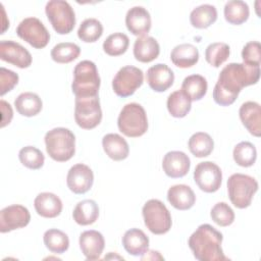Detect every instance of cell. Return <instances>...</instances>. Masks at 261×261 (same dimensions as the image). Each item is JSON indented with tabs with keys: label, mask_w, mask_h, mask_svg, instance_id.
Returning a JSON list of instances; mask_svg holds the SVG:
<instances>
[{
	"label": "cell",
	"mask_w": 261,
	"mask_h": 261,
	"mask_svg": "<svg viewBox=\"0 0 261 261\" xmlns=\"http://www.w3.org/2000/svg\"><path fill=\"white\" fill-rule=\"evenodd\" d=\"M148 254H150L151 256L149 257V256H147V257H143V258H141L142 260H145V259H147V260H149V259H151V260H156V259H159V260H163V257L159 254V252H157V251H153V250H147L146 251Z\"/></svg>",
	"instance_id": "f6af8a7d"
},
{
	"label": "cell",
	"mask_w": 261,
	"mask_h": 261,
	"mask_svg": "<svg viewBox=\"0 0 261 261\" xmlns=\"http://www.w3.org/2000/svg\"><path fill=\"white\" fill-rule=\"evenodd\" d=\"M129 45L128 37L123 33H114L106 38L103 43V50L109 56H119L125 53Z\"/></svg>",
	"instance_id": "74e56055"
},
{
	"label": "cell",
	"mask_w": 261,
	"mask_h": 261,
	"mask_svg": "<svg viewBox=\"0 0 261 261\" xmlns=\"http://www.w3.org/2000/svg\"><path fill=\"white\" fill-rule=\"evenodd\" d=\"M217 19V10L214 5L202 4L194 8L190 14L191 24L196 29H207Z\"/></svg>",
	"instance_id": "f1b7e54d"
},
{
	"label": "cell",
	"mask_w": 261,
	"mask_h": 261,
	"mask_svg": "<svg viewBox=\"0 0 261 261\" xmlns=\"http://www.w3.org/2000/svg\"><path fill=\"white\" fill-rule=\"evenodd\" d=\"M167 200L177 210H188L196 202L194 191L187 185H174L167 192Z\"/></svg>",
	"instance_id": "603a6c76"
},
{
	"label": "cell",
	"mask_w": 261,
	"mask_h": 261,
	"mask_svg": "<svg viewBox=\"0 0 261 261\" xmlns=\"http://www.w3.org/2000/svg\"><path fill=\"white\" fill-rule=\"evenodd\" d=\"M194 180L203 192L214 193L218 191L222 182L221 169L214 162H200L195 167Z\"/></svg>",
	"instance_id": "7c38bea8"
},
{
	"label": "cell",
	"mask_w": 261,
	"mask_h": 261,
	"mask_svg": "<svg viewBox=\"0 0 261 261\" xmlns=\"http://www.w3.org/2000/svg\"><path fill=\"white\" fill-rule=\"evenodd\" d=\"M43 240L46 248L55 254H62L69 247V239L67 234L56 228L46 230Z\"/></svg>",
	"instance_id": "836d02e7"
},
{
	"label": "cell",
	"mask_w": 261,
	"mask_h": 261,
	"mask_svg": "<svg viewBox=\"0 0 261 261\" xmlns=\"http://www.w3.org/2000/svg\"><path fill=\"white\" fill-rule=\"evenodd\" d=\"M81 53V48L71 42L55 45L51 50V58L57 63H69L75 60Z\"/></svg>",
	"instance_id": "e575fe53"
},
{
	"label": "cell",
	"mask_w": 261,
	"mask_h": 261,
	"mask_svg": "<svg viewBox=\"0 0 261 261\" xmlns=\"http://www.w3.org/2000/svg\"><path fill=\"white\" fill-rule=\"evenodd\" d=\"M18 158L20 163L30 169H39L44 165V154L36 147L27 146L19 150Z\"/></svg>",
	"instance_id": "ab89813d"
},
{
	"label": "cell",
	"mask_w": 261,
	"mask_h": 261,
	"mask_svg": "<svg viewBox=\"0 0 261 261\" xmlns=\"http://www.w3.org/2000/svg\"><path fill=\"white\" fill-rule=\"evenodd\" d=\"M160 53V46L155 38L150 36L139 37L134 44V56L143 63L155 60Z\"/></svg>",
	"instance_id": "7402d4cb"
},
{
	"label": "cell",
	"mask_w": 261,
	"mask_h": 261,
	"mask_svg": "<svg viewBox=\"0 0 261 261\" xmlns=\"http://www.w3.org/2000/svg\"><path fill=\"white\" fill-rule=\"evenodd\" d=\"M243 63L249 65L260 66L261 61V45L259 42L251 41L248 42L242 50Z\"/></svg>",
	"instance_id": "b9f144b4"
},
{
	"label": "cell",
	"mask_w": 261,
	"mask_h": 261,
	"mask_svg": "<svg viewBox=\"0 0 261 261\" xmlns=\"http://www.w3.org/2000/svg\"><path fill=\"white\" fill-rule=\"evenodd\" d=\"M14 106L16 111L22 116L32 117L37 115L43 107L41 98L32 92H24L17 96L14 100Z\"/></svg>",
	"instance_id": "83f0119b"
},
{
	"label": "cell",
	"mask_w": 261,
	"mask_h": 261,
	"mask_svg": "<svg viewBox=\"0 0 261 261\" xmlns=\"http://www.w3.org/2000/svg\"><path fill=\"white\" fill-rule=\"evenodd\" d=\"M170 60L177 67H192L199 60V51L197 47L192 44H179L172 49L170 53Z\"/></svg>",
	"instance_id": "484cf974"
},
{
	"label": "cell",
	"mask_w": 261,
	"mask_h": 261,
	"mask_svg": "<svg viewBox=\"0 0 261 261\" xmlns=\"http://www.w3.org/2000/svg\"><path fill=\"white\" fill-rule=\"evenodd\" d=\"M100 83L98 69L93 61L83 60L75 65L71 84V90L75 98L97 97Z\"/></svg>",
	"instance_id": "3957f363"
},
{
	"label": "cell",
	"mask_w": 261,
	"mask_h": 261,
	"mask_svg": "<svg viewBox=\"0 0 261 261\" xmlns=\"http://www.w3.org/2000/svg\"><path fill=\"white\" fill-rule=\"evenodd\" d=\"M16 35L36 49L46 47L50 41L48 30L37 17L22 19L16 28Z\"/></svg>",
	"instance_id": "30bf717a"
},
{
	"label": "cell",
	"mask_w": 261,
	"mask_h": 261,
	"mask_svg": "<svg viewBox=\"0 0 261 261\" xmlns=\"http://www.w3.org/2000/svg\"><path fill=\"white\" fill-rule=\"evenodd\" d=\"M151 15L143 6H134L126 12V29L135 36H146L151 29Z\"/></svg>",
	"instance_id": "ac0fdd59"
},
{
	"label": "cell",
	"mask_w": 261,
	"mask_h": 261,
	"mask_svg": "<svg viewBox=\"0 0 261 261\" xmlns=\"http://www.w3.org/2000/svg\"><path fill=\"white\" fill-rule=\"evenodd\" d=\"M18 83V74L5 67L0 68V95L11 91Z\"/></svg>",
	"instance_id": "7bdbcfd3"
},
{
	"label": "cell",
	"mask_w": 261,
	"mask_h": 261,
	"mask_svg": "<svg viewBox=\"0 0 261 261\" xmlns=\"http://www.w3.org/2000/svg\"><path fill=\"white\" fill-rule=\"evenodd\" d=\"M223 236L210 224H201L191 234L188 245L194 257L199 261H225L221 249Z\"/></svg>",
	"instance_id": "7a4b0ae2"
},
{
	"label": "cell",
	"mask_w": 261,
	"mask_h": 261,
	"mask_svg": "<svg viewBox=\"0 0 261 261\" xmlns=\"http://www.w3.org/2000/svg\"><path fill=\"white\" fill-rule=\"evenodd\" d=\"M210 216L219 226H228L234 220V212L225 202L215 204L211 209Z\"/></svg>",
	"instance_id": "60d3db41"
},
{
	"label": "cell",
	"mask_w": 261,
	"mask_h": 261,
	"mask_svg": "<svg viewBox=\"0 0 261 261\" xmlns=\"http://www.w3.org/2000/svg\"><path fill=\"white\" fill-rule=\"evenodd\" d=\"M117 126L126 137L143 136L148 129V118L144 107L135 102L124 105L118 115Z\"/></svg>",
	"instance_id": "5b68a950"
},
{
	"label": "cell",
	"mask_w": 261,
	"mask_h": 261,
	"mask_svg": "<svg viewBox=\"0 0 261 261\" xmlns=\"http://www.w3.org/2000/svg\"><path fill=\"white\" fill-rule=\"evenodd\" d=\"M102 34L103 25L96 18L85 19L77 30L79 39L86 43H94L98 41L101 38Z\"/></svg>",
	"instance_id": "d590c367"
},
{
	"label": "cell",
	"mask_w": 261,
	"mask_h": 261,
	"mask_svg": "<svg viewBox=\"0 0 261 261\" xmlns=\"http://www.w3.org/2000/svg\"><path fill=\"white\" fill-rule=\"evenodd\" d=\"M45 145L48 155L57 162H65L75 153V137L65 127H55L45 135Z\"/></svg>",
	"instance_id": "277c9868"
},
{
	"label": "cell",
	"mask_w": 261,
	"mask_h": 261,
	"mask_svg": "<svg viewBox=\"0 0 261 261\" xmlns=\"http://www.w3.org/2000/svg\"><path fill=\"white\" fill-rule=\"evenodd\" d=\"M142 213L145 225L152 233L164 234L171 228L170 212L160 200L151 199L147 201L143 206Z\"/></svg>",
	"instance_id": "52a82bcc"
},
{
	"label": "cell",
	"mask_w": 261,
	"mask_h": 261,
	"mask_svg": "<svg viewBox=\"0 0 261 261\" xmlns=\"http://www.w3.org/2000/svg\"><path fill=\"white\" fill-rule=\"evenodd\" d=\"M105 247V241L101 232L91 229L86 230L80 236V248L88 260L100 258Z\"/></svg>",
	"instance_id": "d6986e66"
},
{
	"label": "cell",
	"mask_w": 261,
	"mask_h": 261,
	"mask_svg": "<svg viewBox=\"0 0 261 261\" xmlns=\"http://www.w3.org/2000/svg\"><path fill=\"white\" fill-rule=\"evenodd\" d=\"M229 53V46L226 43L215 42L207 46L205 50V59L210 65L219 67L223 62L227 60Z\"/></svg>",
	"instance_id": "f35d334b"
},
{
	"label": "cell",
	"mask_w": 261,
	"mask_h": 261,
	"mask_svg": "<svg viewBox=\"0 0 261 261\" xmlns=\"http://www.w3.org/2000/svg\"><path fill=\"white\" fill-rule=\"evenodd\" d=\"M72 217L73 220L80 225L93 224L99 217L98 204L91 199L79 202L73 209Z\"/></svg>",
	"instance_id": "4316f807"
},
{
	"label": "cell",
	"mask_w": 261,
	"mask_h": 261,
	"mask_svg": "<svg viewBox=\"0 0 261 261\" xmlns=\"http://www.w3.org/2000/svg\"><path fill=\"white\" fill-rule=\"evenodd\" d=\"M192 101L190 98L181 91L177 90L172 92L167 98V110L171 116L176 118L185 117L192 108Z\"/></svg>",
	"instance_id": "4dcf8cb0"
},
{
	"label": "cell",
	"mask_w": 261,
	"mask_h": 261,
	"mask_svg": "<svg viewBox=\"0 0 261 261\" xmlns=\"http://www.w3.org/2000/svg\"><path fill=\"white\" fill-rule=\"evenodd\" d=\"M30 220L31 214L27 207L18 204L7 206L0 211V231L5 233L24 227Z\"/></svg>",
	"instance_id": "4fadbf2b"
},
{
	"label": "cell",
	"mask_w": 261,
	"mask_h": 261,
	"mask_svg": "<svg viewBox=\"0 0 261 261\" xmlns=\"http://www.w3.org/2000/svg\"><path fill=\"white\" fill-rule=\"evenodd\" d=\"M191 153L198 158L207 157L211 154L214 148L213 139L209 134L204 132H198L192 135L188 142Z\"/></svg>",
	"instance_id": "1f68e13d"
},
{
	"label": "cell",
	"mask_w": 261,
	"mask_h": 261,
	"mask_svg": "<svg viewBox=\"0 0 261 261\" xmlns=\"http://www.w3.org/2000/svg\"><path fill=\"white\" fill-rule=\"evenodd\" d=\"M260 79V66L246 63H228L219 73L213 89V99L220 106H229L244 87L255 85Z\"/></svg>",
	"instance_id": "6da1fadb"
},
{
	"label": "cell",
	"mask_w": 261,
	"mask_h": 261,
	"mask_svg": "<svg viewBox=\"0 0 261 261\" xmlns=\"http://www.w3.org/2000/svg\"><path fill=\"white\" fill-rule=\"evenodd\" d=\"M234 162L242 167L252 166L257 158V151L255 146L250 142L239 143L232 152Z\"/></svg>",
	"instance_id": "8d00e7d4"
},
{
	"label": "cell",
	"mask_w": 261,
	"mask_h": 261,
	"mask_svg": "<svg viewBox=\"0 0 261 261\" xmlns=\"http://www.w3.org/2000/svg\"><path fill=\"white\" fill-rule=\"evenodd\" d=\"M0 59L19 68H28L32 64L31 53L19 43L10 40L0 42Z\"/></svg>",
	"instance_id": "9a60e30c"
},
{
	"label": "cell",
	"mask_w": 261,
	"mask_h": 261,
	"mask_svg": "<svg viewBox=\"0 0 261 261\" xmlns=\"http://www.w3.org/2000/svg\"><path fill=\"white\" fill-rule=\"evenodd\" d=\"M207 89L208 84L204 76L200 74H191L185 77L180 90L191 101H199L206 95Z\"/></svg>",
	"instance_id": "f546056e"
},
{
	"label": "cell",
	"mask_w": 261,
	"mask_h": 261,
	"mask_svg": "<svg viewBox=\"0 0 261 261\" xmlns=\"http://www.w3.org/2000/svg\"><path fill=\"white\" fill-rule=\"evenodd\" d=\"M94 173L92 169L83 163H77L70 167L66 176L68 189L74 194L87 193L93 186Z\"/></svg>",
	"instance_id": "5bb4252c"
},
{
	"label": "cell",
	"mask_w": 261,
	"mask_h": 261,
	"mask_svg": "<svg viewBox=\"0 0 261 261\" xmlns=\"http://www.w3.org/2000/svg\"><path fill=\"white\" fill-rule=\"evenodd\" d=\"M143 71L133 65L121 67L112 80V89L114 93L122 98L132 96L138 88L143 85Z\"/></svg>",
	"instance_id": "8fae6325"
},
{
	"label": "cell",
	"mask_w": 261,
	"mask_h": 261,
	"mask_svg": "<svg viewBox=\"0 0 261 261\" xmlns=\"http://www.w3.org/2000/svg\"><path fill=\"white\" fill-rule=\"evenodd\" d=\"M0 106H1V112H2V121H1V127L6 126L7 124L10 123L12 116H13V111L9 103H7L4 100L0 101Z\"/></svg>",
	"instance_id": "ee69618b"
},
{
	"label": "cell",
	"mask_w": 261,
	"mask_h": 261,
	"mask_svg": "<svg viewBox=\"0 0 261 261\" xmlns=\"http://www.w3.org/2000/svg\"><path fill=\"white\" fill-rule=\"evenodd\" d=\"M257 191V180L248 174L233 173L227 179V192L229 200L233 206L239 209L249 207Z\"/></svg>",
	"instance_id": "8992f818"
},
{
	"label": "cell",
	"mask_w": 261,
	"mask_h": 261,
	"mask_svg": "<svg viewBox=\"0 0 261 261\" xmlns=\"http://www.w3.org/2000/svg\"><path fill=\"white\" fill-rule=\"evenodd\" d=\"M74 119L84 129L95 128L102 120V109L99 97L75 98Z\"/></svg>",
	"instance_id": "9c48e42d"
},
{
	"label": "cell",
	"mask_w": 261,
	"mask_h": 261,
	"mask_svg": "<svg viewBox=\"0 0 261 261\" xmlns=\"http://www.w3.org/2000/svg\"><path fill=\"white\" fill-rule=\"evenodd\" d=\"M36 212L45 218H54L62 211V202L58 196L53 193H40L34 201Z\"/></svg>",
	"instance_id": "44dd1931"
},
{
	"label": "cell",
	"mask_w": 261,
	"mask_h": 261,
	"mask_svg": "<svg viewBox=\"0 0 261 261\" xmlns=\"http://www.w3.org/2000/svg\"><path fill=\"white\" fill-rule=\"evenodd\" d=\"M146 80L153 91L161 93L172 86L174 82V73L166 64L157 63L147 70Z\"/></svg>",
	"instance_id": "e0dca14e"
},
{
	"label": "cell",
	"mask_w": 261,
	"mask_h": 261,
	"mask_svg": "<svg viewBox=\"0 0 261 261\" xmlns=\"http://www.w3.org/2000/svg\"><path fill=\"white\" fill-rule=\"evenodd\" d=\"M125 251L133 256H142L149 248V238L139 228H130L122 237Z\"/></svg>",
	"instance_id": "d4e9b609"
},
{
	"label": "cell",
	"mask_w": 261,
	"mask_h": 261,
	"mask_svg": "<svg viewBox=\"0 0 261 261\" xmlns=\"http://www.w3.org/2000/svg\"><path fill=\"white\" fill-rule=\"evenodd\" d=\"M102 146L106 155L114 161L127 158L129 148L127 142L118 134H107L102 139Z\"/></svg>",
	"instance_id": "cb8c5ba5"
},
{
	"label": "cell",
	"mask_w": 261,
	"mask_h": 261,
	"mask_svg": "<svg viewBox=\"0 0 261 261\" xmlns=\"http://www.w3.org/2000/svg\"><path fill=\"white\" fill-rule=\"evenodd\" d=\"M191 167L189 156L181 151H170L166 153L162 160V168L165 174L172 178L185 176Z\"/></svg>",
	"instance_id": "2e32d148"
},
{
	"label": "cell",
	"mask_w": 261,
	"mask_h": 261,
	"mask_svg": "<svg viewBox=\"0 0 261 261\" xmlns=\"http://www.w3.org/2000/svg\"><path fill=\"white\" fill-rule=\"evenodd\" d=\"M250 9L242 0H231L224 5V18L231 24H242L249 18Z\"/></svg>",
	"instance_id": "d6a6232c"
},
{
	"label": "cell",
	"mask_w": 261,
	"mask_h": 261,
	"mask_svg": "<svg viewBox=\"0 0 261 261\" xmlns=\"http://www.w3.org/2000/svg\"><path fill=\"white\" fill-rule=\"evenodd\" d=\"M45 12L54 31L59 35L69 34L75 24V14L70 4L63 0L48 1Z\"/></svg>",
	"instance_id": "ba28073f"
},
{
	"label": "cell",
	"mask_w": 261,
	"mask_h": 261,
	"mask_svg": "<svg viewBox=\"0 0 261 261\" xmlns=\"http://www.w3.org/2000/svg\"><path fill=\"white\" fill-rule=\"evenodd\" d=\"M241 121L249 133L255 137L261 135V107L259 103L247 101L242 104L239 110Z\"/></svg>",
	"instance_id": "ffe728a7"
}]
</instances>
